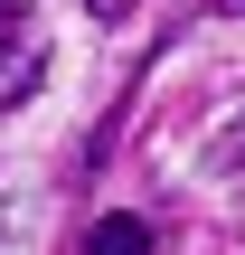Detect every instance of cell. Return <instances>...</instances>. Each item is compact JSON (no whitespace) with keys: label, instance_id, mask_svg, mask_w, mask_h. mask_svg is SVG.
I'll list each match as a JSON object with an SVG mask.
<instances>
[{"label":"cell","instance_id":"2","mask_svg":"<svg viewBox=\"0 0 245 255\" xmlns=\"http://www.w3.org/2000/svg\"><path fill=\"white\" fill-rule=\"evenodd\" d=\"M85 255H151V227L113 208V218H94V237H85Z\"/></svg>","mask_w":245,"mask_h":255},{"label":"cell","instance_id":"4","mask_svg":"<svg viewBox=\"0 0 245 255\" xmlns=\"http://www.w3.org/2000/svg\"><path fill=\"white\" fill-rule=\"evenodd\" d=\"M85 9H94V19H132L142 0H85Z\"/></svg>","mask_w":245,"mask_h":255},{"label":"cell","instance_id":"1","mask_svg":"<svg viewBox=\"0 0 245 255\" xmlns=\"http://www.w3.org/2000/svg\"><path fill=\"white\" fill-rule=\"evenodd\" d=\"M47 66V38H38V0H0V104H19Z\"/></svg>","mask_w":245,"mask_h":255},{"label":"cell","instance_id":"3","mask_svg":"<svg viewBox=\"0 0 245 255\" xmlns=\"http://www.w3.org/2000/svg\"><path fill=\"white\" fill-rule=\"evenodd\" d=\"M208 161H217V170H236V161H245V114L227 123V132H217V151H208Z\"/></svg>","mask_w":245,"mask_h":255},{"label":"cell","instance_id":"5","mask_svg":"<svg viewBox=\"0 0 245 255\" xmlns=\"http://www.w3.org/2000/svg\"><path fill=\"white\" fill-rule=\"evenodd\" d=\"M208 9H217V19H245V0H208Z\"/></svg>","mask_w":245,"mask_h":255}]
</instances>
